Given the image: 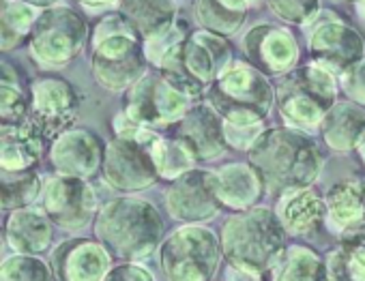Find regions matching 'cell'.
I'll list each match as a JSON object with an SVG mask.
<instances>
[{
    "label": "cell",
    "instance_id": "obj_37",
    "mask_svg": "<svg viewBox=\"0 0 365 281\" xmlns=\"http://www.w3.org/2000/svg\"><path fill=\"white\" fill-rule=\"evenodd\" d=\"M112 131H114V137H120V139H129V142H138L146 149H150L157 139L161 137V133L153 131V129H146L142 127L140 122L131 120L123 110L114 116L112 120Z\"/></svg>",
    "mask_w": 365,
    "mask_h": 281
},
{
    "label": "cell",
    "instance_id": "obj_28",
    "mask_svg": "<svg viewBox=\"0 0 365 281\" xmlns=\"http://www.w3.org/2000/svg\"><path fill=\"white\" fill-rule=\"evenodd\" d=\"M150 155H153L159 181H168V183L196 170V166L200 164L192 147L174 133L161 135L150 147Z\"/></svg>",
    "mask_w": 365,
    "mask_h": 281
},
{
    "label": "cell",
    "instance_id": "obj_15",
    "mask_svg": "<svg viewBox=\"0 0 365 281\" xmlns=\"http://www.w3.org/2000/svg\"><path fill=\"white\" fill-rule=\"evenodd\" d=\"M101 176L114 191L120 193L146 191L159 181L150 149L120 137H114L106 147Z\"/></svg>",
    "mask_w": 365,
    "mask_h": 281
},
{
    "label": "cell",
    "instance_id": "obj_33",
    "mask_svg": "<svg viewBox=\"0 0 365 281\" xmlns=\"http://www.w3.org/2000/svg\"><path fill=\"white\" fill-rule=\"evenodd\" d=\"M194 14H196V22L200 24V28L217 33L222 37H230L239 33V28L247 20L245 11H237L224 5L222 0H196Z\"/></svg>",
    "mask_w": 365,
    "mask_h": 281
},
{
    "label": "cell",
    "instance_id": "obj_10",
    "mask_svg": "<svg viewBox=\"0 0 365 281\" xmlns=\"http://www.w3.org/2000/svg\"><path fill=\"white\" fill-rule=\"evenodd\" d=\"M163 200L168 215L182 226H205L224 208L217 191V174L202 168H196L172 181L163 193Z\"/></svg>",
    "mask_w": 365,
    "mask_h": 281
},
{
    "label": "cell",
    "instance_id": "obj_7",
    "mask_svg": "<svg viewBox=\"0 0 365 281\" xmlns=\"http://www.w3.org/2000/svg\"><path fill=\"white\" fill-rule=\"evenodd\" d=\"M91 31L86 20L71 7L43 9L29 37V54L43 69L67 67L91 43Z\"/></svg>",
    "mask_w": 365,
    "mask_h": 281
},
{
    "label": "cell",
    "instance_id": "obj_39",
    "mask_svg": "<svg viewBox=\"0 0 365 281\" xmlns=\"http://www.w3.org/2000/svg\"><path fill=\"white\" fill-rule=\"evenodd\" d=\"M226 144L232 151L239 153H250L252 147L256 144V139L269 129L264 122H256V124H235V122H226Z\"/></svg>",
    "mask_w": 365,
    "mask_h": 281
},
{
    "label": "cell",
    "instance_id": "obj_4",
    "mask_svg": "<svg viewBox=\"0 0 365 281\" xmlns=\"http://www.w3.org/2000/svg\"><path fill=\"white\" fill-rule=\"evenodd\" d=\"M286 230L277 213L269 206L232 213L220 232L226 264L252 272H269L286 249Z\"/></svg>",
    "mask_w": 365,
    "mask_h": 281
},
{
    "label": "cell",
    "instance_id": "obj_25",
    "mask_svg": "<svg viewBox=\"0 0 365 281\" xmlns=\"http://www.w3.org/2000/svg\"><path fill=\"white\" fill-rule=\"evenodd\" d=\"M318 131L327 149L335 153H350L365 133V112L348 99L337 101L327 110Z\"/></svg>",
    "mask_w": 365,
    "mask_h": 281
},
{
    "label": "cell",
    "instance_id": "obj_18",
    "mask_svg": "<svg viewBox=\"0 0 365 281\" xmlns=\"http://www.w3.org/2000/svg\"><path fill=\"white\" fill-rule=\"evenodd\" d=\"M226 120L222 114L207 101L194 103V107L185 114L172 133L192 147L198 161H215L220 159L228 144H226Z\"/></svg>",
    "mask_w": 365,
    "mask_h": 281
},
{
    "label": "cell",
    "instance_id": "obj_41",
    "mask_svg": "<svg viewBox=\"0 0 365 281\" xmlns=\"http://www.w3.org/2000/svg\"><path fill=\"white\" fill-rule=\"evenodd\" d=\"M220 281H264V279H262V272H252V270H245V268H237L232 264H226Z\"/></svg>",
    "mask_w": 365,
    "mask_h": 281
},
{
    "label": "cell",
    "instance_id": "obj_24",
    "mask_svg": "<svg viewBox=\"0 0 365 281\" xmlns=\"http://www.w3.org/2000/svg\"><path fill=\"white\" fill-rule=\"evenodd\" d=\"M277 110L288 129L314 131L327 114V107L292 75V71L277 80Z\"/></svg>",
    "mask_w": 365,
    "mask_h": 281
},
{
    "label": "cell",
    "instance_id": "obj_5",
    "mask_svg": "<svg viewBox=\"0 0 365 281\" xmlns=\"http://www.w3.org/2000/svg\"><path fill=\"white\" fill-rule=\"evenodd\" d=\"M207 101L226 122L256 124L264 122L277 103V92L269 75L250 65L235 60L207 90Z\"/></svg>",
    "mask_w": 365,
    "mask_h": 281
},
{
    "label": "cell",
    "instance_id": "obj_43",
    "mask_svg": "<svg viewBox=\"0 0 365 281\" xmlns=\"http://www.w3.org/2000/svg\"><path fill=\"white\" fill-rule=\"evenodd\" d=\"M24 3H29L33 7H39V9H50V7H54L58 3V0H24Z\"/></svg>",
    "mask_w": 365,
    "mask_h": 281
},
{
    "label": "cell",
    "instance_id": "obj_2",
    "mask_svg": "<svg viewBox=\"0 0 365 281\" xmlns=\"http://www.w3.org/2000/svg\"><path fill=\"white\" fill-rule=\"evenodd\" d=\"M165 223L157 206L138 196H120L101 204L95 221V238L120 262H140L159 251Z\"/></svg>",
    "mask_w": 365,
    "mask_h": 281
},
{
    "label": "cell",
    "instance_id": "obj_21",
    "mask_svg": "<svg viewBox=\"0 0 365 281\" xmlns=\"http://www.w3.org/2000/svg\"><path fill=\"white\" fill-rule=\"evenodd\" d=\"M275 213L288 236L303 238L327 228V200L312 187L279 196Z\"/></svg>",
    "mask_w": 365,
    "mask_h": 281
},
{
    "label": "cell",
    "instance_id": "obj_23",
    "mask_svg": "<svg viewBox=\"0 0 365 281\" xmlns=\"http://www.w3.org/2000/svg\"><path fill=\"white\" fill-rule=\"evenodd\" d=\"M215 174H217V191L224 208L241 213L260 206L267 187L262 176L250 161L224 164L220 170H215Z\"/></svg>",
    "mask_w": 365,
    "mask_h": 281
},
{
    "label": "cell",
    "instance_id": "obj_26",
    "mask_svg": "<svg viewBox=\"0 0 365 281\" xmlns=\"http://www.w3.org/2000/svg\"><path fill=\"white\" fill-rule=\"evenodd\" d=\"M269 281H327V260L309 245H286L269 270Z\"/></svg>",
    "mask_w": 365,
    "mask_h": 281
},
{
    "label": "cell",
    "instance_id": "obj_31",
    "mask_svg": "<svg viewBox=\"0 0 365 281\" xmlns=\"http://www.w3.org/2000/svg\"><path fill=\"white\" fill-rule=\"evenodd\" d=\"M324 260L327 281H365V238L341 240Z\"/></svg>",
    "mask_w": 365,
    "mask_h": 281
},
{
    "label": "cell",
    "instance_id": "obj_19",
    "mask_svg": "<svg viewBox=\"0 0 365 281\" xmlns=\"http://www.w3.org/2000/svg\"><path fill=\"white\" fill-rule=\"evenodd\" d=\"M46 142L31 118L18 124H0V168L5 174L33 172L43 157Z\"/></svg>",
    "mask_w": 365,
    "mask_h": 281
},
{
    "label": "cell",
    "instance_id": "obj_46",
    "mask_svg": "<svg viewBox=\"0 0 365 281\" xmlns=\"http://www.w3.org/2000/svg\"><path fill=\"white\" fill-rule=\"evenodd\" d=\"M346 3H354V5H361V3H365V0H346Z\"/></svg>",
    "mask_w": 365,
    "mask_h": 281
},
{
    "label": "cell",
    "instance_id": "obj_14",
    "mask_svg": "<svg viewBox=\"0 0 365 281\" xmlns=\"http://www.w3.org/2000/svg\"><path fill=\"white\" fill-rule=\"evenodd\" d=\"M243 54L250 65L269 78H284L299 67L301 50L290 28L279 24H258L243 37Z\"/></svg>",
    "mask_w": 365,
    "mask_h": 281
},
{
    "label": "cell",
    "instance_id": "obj_11",
    "mask_svg": "<svg viewBox=\"0 0 365 281\" xmlns=\"http://www.w3.org/2000/svg\"><path fill=\"white\" fill-rule=\"evenodd\" d=\"M97 193L88 181L52 174L43 181L41 211L61 230H82L95 221L99 213Z\"/></svg>",
    "mask_w": 365,
    "mask_h": 281
},
{
    "label": "cell",
    "instance_id": "obj_16",
    "mask_svg": "<svg viewBox=\"0 0 365 281\" xmlns=\"http://www.w3.org/2000/svg\"><path fill=\"white\" fill-rule=\"evenodd\" d=\"M50 266L56 281H106L114 258L97 238H69L54 247Z\"/></svg>",
    "mask_w": 365,
    "mask_h": 281
},
{
    "label": "cell",
    "instance_id": "obj_29",
    "mask_svg": "<svg viewBox=\"0 0 365 281\" xmlns=\"http://www.w3.org/2000/svg\"><path fill=\"white\" fill-rule=\"evenodd\" d=\"M118 11L133 22L142 39L161 33L178 20V7L174 0H120Z\"/></svg>",
    "mask_w": 365,
    "mask_h": 281
},
{
    "label": "cell",
    "instance_id": "obj_45",
    "mask_svg": "<svg viewBox=\"0 0 365 281\" xmlns=\"http://www.w3.org/2000/svg\"><path fill=\"white\" fill-rule=\"evenodd\" d=\"M356 14H359V18L365 22V3H361V5H356Z\"/></svg>",
    "mask_w": 365,
    "mask_h": 281
},
{
    "label": "cell",
    "instance_id": "obj_8",
    "mask_svg": "<svg viewBox=\"0 0 365 281\" xmlns=\"http://www.w3.org/2000/svg\"><path fill=\"white\" fill-rule=\"evenodd\" d=\"M192 107L194 99L168 82L157 69L123 92V112L131 120L157 133L174 129Z\"/></svg>",
    "mask_w": 365,
    "mask_h": 281
},
{
    "label": "cell",
    "instance_id": "obj_38",
    "mask_svg": "<svg viewBox=\"0 0 365 281\" xmlns=\"http://www.w3.org/2000/svg\"><path fill=\"white\" fill-rule=\"evenodd\" d=\"M339 92L361 107H365V58L344 69L339 75Z\"/></svg>",
    "mask_w": 365,
    "mask_h": 281
},
{
    "label": "cell",
    "instance_id": "obj_22",
    "mask_svg": "<svg viewBox=\"0 0 365 281\" xmlns=\"http://www.w3.org/2000/svg\"><path fill=\"white\" fill-rule=\"evenodd\" d=\"M54 223L50 217L37 208H18L7 213L5 219V240L14 249V253L24 255H41L50 251L54 240Z\"/></svg>",
    "mask_w": 365,
    "mask_h": 281
},
{
    "label": "cell",
    "instance_id": "obj_30",
    "mask_svg": "<svg viewBox=\"0 0 365 281\" xmlns=\"http://www.w3.org/2000/svg\"><path fill=\"white\" fill-rule=\"evenodd\" d=\"M31 114V97L22 90L18 69L5 58L0 63V122H26Z\"/></svg>",
    "mask_w": 365,
    "mask_h": 281
},
{
    "label": "cell",
    "instance_id": "obj_35",
    "mask_svg": "<svg viewBox=\"0 0 365 281\" xmlns=\"http://www.w3.org/2000/svg\"><path fill=\"white\" fill-rule=\"evenodd\" d=\"M192 35V28L187 22H182V20H176L172 22L168 28H163L161 33L144 39V52H146V58L153 67H157L161 63V58L172 50L176 48L178 43L182 41H187Z\"/></svg>",
    "mask_w": 365,
    "mask_h": 281
},
{
    "label": "cell",
    "instance_id": "obj_3",
    "mask_svg": "<svg viewBox=\"0 0 365 281\" xmlns=\"http://www.w3.org/2000/svg\"><path fill=\"white\" fill-rule=\"evenodd\" d=\"M144 39L123 11H110L91 31V71L95 82L112 92H127L148 73Z\"/></svg>",
    "mask_w": 365,
    "mask_h": 281
},
{
    "label": "cell",
    "instance_id": "obj_13",
    "mask_svg": "<svg viewBox=\"0 0 365 281\" xmlns=\"http://www.w3.org/2000/svg\"><path fill=\"white\" fill-rule=\"evenodd\" d=\"M106 147L108 144L95 131L71 127L56 139H52L48 149V159L54 174L91 181L103 170Z\"/></svg>",
    "mask_w": 365,
    "mask_h": 281
},
{
    "label": "cell",
    "instance_id": "obj_1",
    "mask_svg": "<svg viewBox=\"0 0 365 281\" xmlns=\"http://www.w3.org/2000/svg\"><path fill=\"white\" fill-rule=\"evenodd\" d=\"M247 161L258 170L269 196H284L312 187L322 170L324 155L307 131L277 127L267 129L247 153Z\"/></svg>",
    "mask_w": 365,
    "mask_h": 281
},
{
    "label": "cell",
    "instance_id": "obj_9",
    "mask_svg": "<svg viewBox=\"0 0 365 281\" xmlns=\"http://www.w3.org/2000/svg\"><path fill=\"white\" fill-rule=\"evenodd\" d=\"M31 120L39 127L46 139H56L73 127L80 114V90L63 75H39L29 86Z\"/></svg>",
    "mask_w": 365,
    "mask_h": 281
},
{
    "label": "cell",
    "instance_id": "obj_44",
    "mask_svg": "<svg viewBox=\"0 0 365 281\" xmlns=\"http://www.w3.org/2000/svg\"><path fill=\"white\" fill-rule=\"evenodd\" d=\"M354 153L359 155V159H361V164L365 166V133L361 135V139H359V144H356V149H354Z\"/></svg>",
    "mask_w": 365,
    "mask_h": 281
},
{
    "label": "cell",
    "instance_id": "obj_12",
    "mask_svg": "<svg viewBox=\"0 0 365 281\" xmlns=\"http://www.w3.org/2000/svg\"><path fill=\"white\" fill-rule=\"evenodd\" d=\"M307 52L309 60L320 63L339 75L344 69L365 58V39L344 20L331 14H320L309 24Z\"/></svg>",
    "mask_w": 365,
    "mask_h": 281
},
{
    "label": "cell",
    "instance_id": "obj_32",
    "mask_svg": "<svg viewBox=\"0 0 365 281\" xmlns=\"http://www.w3.org/2000/svg\"><path fill=\"white\" fill-rule=\"evenodd\" d=\"M43 196V179L33 172L5 174L3 172V191H0V204L5 213L37 206Z\"/></svg>",
    "mask_w": 365,
    "mask_h": 281
},
{
    "label": "cell",
    "instance_id": "obj_42",
    "mask_svg": "<svg viewBox=\"0 0 365 281\" xmlns=\"http://www.w3.org/2000/svg\"><path fill=\"white\" fill-rule=\"evenodd\" d=\"M78 5L86 7V9H108V7H114V5H120V0H76Z\"/></svg>",
    "mask_w": 365,
    "mask_h": 281
},
{
    "label": "cell",
    "instance_id": "obj_34",
    "mask_svg": "<svg viewBox=\"0 0 365 281\" xmlns=\"http://www.w3.org/2000/svg\"><path fill=\"white\" fill-rule=\"evenodd\" d=\"M0 281H56L50 262L41 255L14 253L0 264Z\"/></svg>",
    "mask_w": 365,
    "mask_h": 281
},
{
    "label": "cell",
    "instance_id": "obj_20",
    "mask_svg": "<svg viewBox=\"0 0 365 281\" xmlns=\"http://www.w3.org/2000/svg\"><path fill=\"white\" fill-rule=\"evenodd\" d=\"M235 63V50L228 37L198 28L185 41V65L190 73L202 84L211 86Z\"/></svg>",
    "mask_w": 365,
    "mask_h": 281
},
{
    "label": "cell",
    "instance_id": "obj_17",
    "mask_svg": "<svg viewBox=\"0 0 365 281\" xmlns=\"http://www.w3.org/2000/svg\"><path fill=\"white\" fill-rule=\"evenodd\" d=\"M327 230L339 240L365 238V179L333 185L327 196Z\"/></svg>",
    "mask_w": 365,
    "mask_h": 281
},
{
    "label": "cell",
    "instance_id": "obj_27",
    "mask_svg": "<svg viewBox=\"0 0 365 281\" xmlns=\"http://www.w3.org/2000/svg\"><path fill=\"white\" fill-rule=\"evenodd\" d=\"M43 9L24 0H3L0 3V50L14 52L29 43V37Z\"/></svg>",
    "mask_w": 365,
    "mask_h": 281
},
{
    "label": "cell",
    "instance_id": "obj_40",
    "mask_svg": "<svg viewBox=\"0 0 365 281\" xmlns=\"http://www.w3.org/2000/svg\"><path fill=\"white\" fill-rule=\"evenodd\" d=\"M106 281H157V279L146 266L138 262H120V264H114Z\"/></svg>",
    "mask_w": 365,
    "mask_h": 281
},
{
    "label": "cell",
    "instance_id": "obj_6",
    "mask_svg": "<svg viewBox=\"0 0 365 281\" xmlns=\"http://www.w3.org/2000/svg\"><path fill=\"white\" fill-rule=\"evenodd\" d=\"M222 258L220 234L202 223L172 230L157 251L165 281H213Z\"/></svg>",
    "mask_w": 365,
    "mask_h": 281
},
{
    "label": "cell",
    "instance_id": "obj_36",
    "mask_svg": "<svg viewBox=\"0 0 365 281\" xmlns=\"http://www.w3.org/2000/svg\"><path fill=\"white\" fill-rule=\"evenodd\" d=\"M269 9L286 24L292 26H307L320 14V0H267Z\"/></svg>",
    "mask_w": 365,
    "mask_h": 281
}]
</instances>
